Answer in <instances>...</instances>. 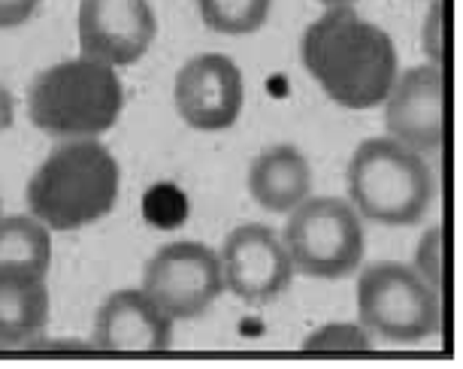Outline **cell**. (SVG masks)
Here are the masks:
<instances>
[{
	"label": "cell",
	"mask_w": 463,
	"mask_h": 369,
	"mask_svg": "<svg viewBox=\"0 0 463 369\" xmlns=\"http://www.w3.org/2000/svg\"><path fill=\"white\" fill-rule=\"evenodd\" d=\"M46 279L0 272V348H28L49 324Z\"/></svg>",
	"instance_id": "5bb4252c"
},
{
	"label": "cell",
	"mask_w": 463,
	"mask_h": 369,
	"mask_svg": "<svg viewBox=\"0 0 463 369\" xmlns=\"http://www.w3.org/2000/svg\"><path fill=\"white\" fill-rule=\"evenodd\" d=\"M76 33L85 58L130 67L152 49L158 19L148 0H82Z\"/></svg>",
	"instance_id": "30bf717a"
},
{
	"label": "cell",
	"mask_w": 463,
	"mask_h": 369,
	"mask_svg": "<svg viewBox=\"0 0 463 369\" xmlns=\"http://www.w3.org/2000/svg\"><path fill=\"white\" fill-rule=\"evenodd\" d=\"M224 291L249 306H267L291 288L294 267L282 236L267 224H240L222 245Z\"/></svg>",
	"instance_id": "ba28073f"
},
{
	"label": "cell",
	"mask_w": 463,
	"mask_h": 369,
	"mask_svg": "<svg viewBox=\"0 0 463 369\" xmlns=\"http://www.w3.org/2000/svg\"><path fill=\"white\" fill-rule=\"evenodd\" d=\"M439 294L406 263H373L357 279V324L373 339L418 345L439 330Z\"/></svg>",
	"instance_id": "8992f818"
},
{
	"label": "cell",
	"mask_w": 463,
	"mask_h": 369,
	"mask_svg": "<svg viewBox=\"0 0 463 369\" xmlns=\"http://www.w3.org/2000/svg\"><path fill=\"white\" fill-rule=\"evenodd\" d=\"M436 182L424 155L391 137L364 139L348 164V197L354 213L384 227H412L433 203Z\"/></svg>",
	"instance_id": "277c9868"
},
{
	"label": "cell",
	"mask_w": 463,
	"mask_h": 369,
	"mask_svg": "<svg viewBox=\"0 0 463 369\" xmlns=\"http://www.w3.org/2000/svg\"><path fill=\"white\" fill-rule=\"evenodd\" d=\"M222 291V263L203 242H170L143 267V294L170 321H191L203 315Z\"/></svg>",
	"instance_id": "52a82bcc"
},
{
	"label": "cell",
	"mask_w": 463,
	"mask_h": 369,
	"mask_svg": "<svg viewBox=\"0 0 463 369\" xmlns=\"http://www.w3.org/2000/svg\"><path fill=\"white\" fill-rule=\"evenodd\" d=\"M200 19L224 37H246L267 24L273 0H197Z\"/></svg>",
	"instance_id": "2e32d148"
},
{
	"label": "cell",
	"mask_w": 463,
	"mask_h": 369,
	"mask_svg": "<svg viewBox=\"0 0 463 369\" xmlns=\"http://www.w3.org/2000/svg\"><path fill=\"white\" fill-rule=\"evenodd\" d=\"M121 170L100 139H64L28 182V209L49 231H80L112 213Z\"/></svg>",
	"instance_id": "7a4b0ae2"
},
{
	"label": "cell",
	"mask_w": 463,
	"mask_h": 369,
	"mask_svg": "<svg viewBox=\"0 0 463 369\" xmlns=\"http://www.w3.org/2000/svg\"><path fill=\"white\" fill-rule=\"evenodd\" d=\"M91 345L98 351H148L173 345V321L143 294V288L116 291L94 315Z\"/></svg>",
	"instance_id": "7c38bea8"
},
{
	"label": "cell",
	"mask_w": 463,
	"mask_h": 369,
	"mask_svg": "<svg viewBox=\"0 0 463 369\" xmlns=\"http://www.w3.org/2000/svg\"><path fill=\"white\" fill-rule=\"evenodd\" d=\"M373 348V336L366 333L364 324L334 321L325 327L312 330L303 342V351H345V355H361Z\"/></svg>",
	"instance_id": "e0dca14e"
},
{
	"label": "cell",
	"mask_w": 463,
	"mask_h": 369,
	"mask_svg": "<svg viewBox=\"0 0 463 369\" xmlns=\"http://www.w3.org/2000/svg\"><path fill=\"white\" fill-rule=\"evenodd\" d=\"M125 109V88L116 67L94 58L61 61L33 79L28 116L33 128L55 139H98Z\"/></svg>",
	"instance_id": "3957f363"
},
{
	"label": "cell",
	"mask_w": 463,
	"mask_h": 369,
	"mask_svg": "<svg viewBox=\"0 0 463 369\" xmlns=\"http://www.w3.org/2000/svg\"><path fill=\"white\" fill-rule=\"evenodd\" d=\"M13 121H15V100H13L10 88L0 85V134H4V130H10Z\"/></svg>",
	"instance_id": "7402d4cb"
},
{
	"label": "cell",
	"mask_w": 463,
	"mask_h": 369,
	"mask_svg": "<svg viewBox=\"0 0 463 369\" xmlns=\"http://www.w3.org/2000/svg\"><path fill=\"white\" fill-rule=\"evenodd\" d=\"M421 46H424L427 64L442 70L445 64V4L442 0H430V10H427L424 31H421Z\"/></svg>",
	"instance_id": "ffe728a7"
},
{
	"label": "cell",
	"mask_w": 463,
	"mask_h": 369,
	"mask_svg": "<svg viewBox=\"0 0 463 369\" xmlns=\"http://www.w3.org/2000/svg\"><path fill=\"white\" fill-rule=\"evenodd\" d=\"M52 267L49 227L33 215H0V272L46 279Z\"/></svg>",
	"instance_id": "9a60e30c"
},
{
	"label": "cell",
	"mask_w": 463,
	"mask_h": 369,
	"mask_svg": "<svg viewBox=\"0 0 463 369\" xmlns=\"http://www.w3.org/2000/svg\"><path fill=\"white\" fill-rule=\"evenodd\" d=\"M300 55L306 73L345 109L382 107L400 73L391 33L361 19L354 6H327L306 28Z\"/></svg>",
	"instance_id": "6da1fadb"
},
{
	"label": "cell",
	"mask_w": 463,
	"mask_h": 369,
	"mask_svg": "<svg viewBox=\"0 0 463 369\" xmlns=\"http://www.w3.org/2000/svg\"><path fill=\"white\" fill-rule=\"evenodd\" d=\"M318 4H325V6H352L354 0H318Z\"/></svg>",
	"instance_id": "603a6c76"
},
{
	"label": "cell",
	"mask_w": 463,
	"mask_h": 369,
	"mask_svg": "<svg viewBox=\"0 0 463 369\" xmlns=\"http://www.w3.org/2000/svg\"><path fill=\"white\" fill-rule=\"evenodd\" d=\"M173 103L188 128L215 134L237 125L246 103V79L227 55L203 52L185 61L173 82Z\"/></svg>",
	"instance_id": "9c48e42d"
},
{
	"label": "cell",
	"mask_w": 463,
	"mask_h": 369,
	"mask_svg": "<svg viewBox=\"0 0 463 369\" xmlns=\"http://www.w3.org/2000/svg\"><path fill=\"white\" fill-rule=\"evenodd\" d=\"M43 0H0V31H13L19 28L37 13V6Z\"/></svg>",
	"instance_id": "44dd1931"
},
{
	"label": "cell",
	"mask_w": 463,
	"mask_h": 369,
	"mask_svg": "<svg viewBox=\"0 0 463 369\" xmlns=\"http://www.w3.org/2000/svg\"><path fill=\"white\" fill-rule=\"evenodd\" d=\"M384 107L388 137L418 155L439 152L445 143V76L439 67L418 64L397 73Z\"/></svg>",
	"instance_id": "8fae6325"
},
{
	"label": "cell",
	"mask_w": 463,
	"mask_h": 369,
	"mask_svg": "<svg viewBox=\"0 0 463 369\" xmlns=\"http://www.w3.org/2000/svg\"><path fill=\"white\" fill-rule=\"evenodd\" d=\"M143 215L146 222H152L161 231H170V227H179L185 222L188 203L176 184H155L143 200Z\"/></svg>",
	"instance_id": "ac0fdd59"
},
{
	"label": "cell",
	"mask_w": 463,
	"mask_h": 369,
	"mask_svg": "<svg viewBox=\"0 0 463 369\" xmlns=\"http://www.w3.org/2000/svg\"><path fill=\"white\" fill-rule=\"evenodd\" d=\"M412 270L433 288L436 294L442 291V282H445V233H442V227H430V231L421 236V242H418V249H415V258H412Z\"/></svg>",
	"instance_id": "d6986e66"
},
{
	"label": "cell",
	"mask_w": 463,
	"mask_h": 369,
	"mask_svg": "<svg viewBox=\"0 0 463 369\" xmlns=\"http://www.w3.org/2000/svg\"><path fill=\"white\" fill-rule=\"evenodd\" d=\"M312 166L306 155L291 143L264 148L249 170L251 200L273 215H288L309 197Z\"/></svg>",
	"instance_id": "4fadbf2b"
},
{
	"label": "cell",
	"mask_w": 463,
	"mask_h": 369,
	"mask_svg": "<svg viewBox=\"0 0 463 369\" xmlns=\"http://www.w3.org/2000/svg\"><path fill=\"white\" fill-rule=\"evenodd\" d=\"M282 245L294 272L336 282L361 270L366 236L352 203L339 197H306L288 213Z\"/></svg>",
	"instance_id": "5b68a950"
}]
</instances>
